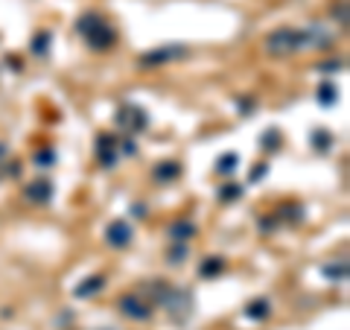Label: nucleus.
Instances as JSON below:
<instances>
[{
	"instance_id": "f257e3e1",
	"label": "nucleus",
	"mask_w": 350,
	"mask_h": 330,
	"mask_svg": "<svg viewBox=\"0 0 350 330\" xmlns=\"http://www.w3.org/2000/svg\"><path fill=\"white\" fill-rule=\"evenodd\" d=\"M79 32L88 38V41H91L96 50L108 47V44H111V38H114V36H111V29L105 26V21H99L96 15H88V18H82V21H79Z\"/></svg>"
},
{
	"instance_id": "f03ea898",
	"label": "nucleus",
	"mask_w": 350,
	"mask_h": 330,
	"mask_svg": "<svg viewBox=\"0 0 350 330\" xmlns=\"http://www.w3.org/2000/svg\"><path fill=\"white\" fill-rule=\"evenodd\" d=\"M128 240H131V228L126 222H114L108 228V243L111 246H126Z\"/></svg>"
},
{
	"instance_id": "7ed1b4c3",
	"label": "nucleus",
	"mask_w": 350,
	"mask_h": 330,
	"mask_svg": "<svg viewBox=\"0 0 350 330\" xmlns=\"http://www.w3.org/2000/svg\"><path fill=\"white\" fill-rule=\"evenodd\" d=\"M123 310H126V313H131V316H137V318H146V316H149V310H146V307H137V301H134V298H126V301H123Z\"/></svg>"
},
{
	"instance_id": "20e7f679",
	"label": "nucleus",
	"mask_w": 350,
	"mask_h": 330,
	"mask_svg": "<svg viewBox=\"0 0 350 330\" xmlns=\"http://www.w3.org/2000/svg\"><path fill=\"white\" fill-rule=\"evenodd\" d=\"M99 286H102V278H91V283L79 286V289H76V295H91V292H96Z\"/></svg>"
},
{
	"instance_id": "39448f33",
	"label": "nucleus",
	"mask_w": 350,
	"mask_h": 330,
	"mask_svg": "<svg viewBox=\"0 0 350 330\" xmlns=\"http://www.w3.org/2000/svg\"><path fill=\"white\" fill-rule=\"evenodd\" d=\"M266 313V301H257V307H248V316H254V318H260Z\"/></svg>"
}]
</instances>
